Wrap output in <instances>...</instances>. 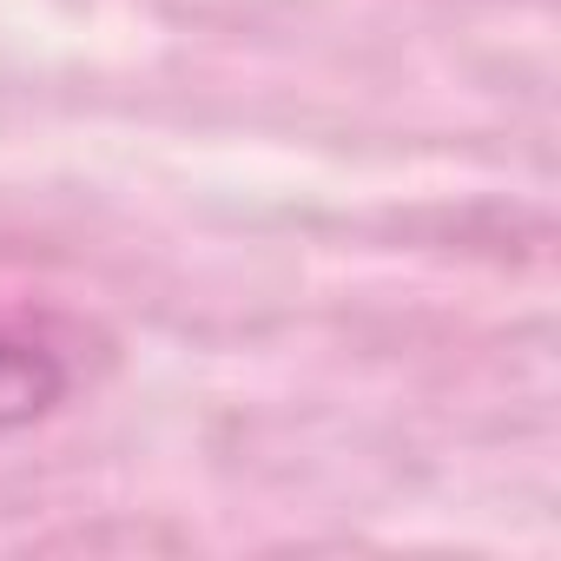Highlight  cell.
I'll return each instance as SVG.
<instances>
[{"mask_svg": "<svg viewBox=\"0 0 561 561\" xmlns=\"http://www.w3.org/2000/svg\"><path fill=\"white\" fill-rule=\"evenodd\" d=\"M60 397H67V364L34 337L0 331V436L41 423Z\"/></svg>", "mask_w": 561, "mask_h": 561, "instance_id": "cell-1", "label": "cell"}]
</instances>
